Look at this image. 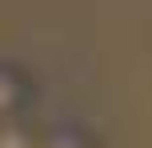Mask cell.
Instances as JSON below:
<instances>
[{
    "label": "cell",
    "mask_w": 152,
    "mask_h": 148,
    "mask_svg": "<svg viewBox=\"0 0 152 148\" xmlns=\"http://www.w3.org/2000/svg\"><path fill=\"white\" fill-rule=\"evenodd\" d=\"M0 148H40V136L24 120H0Z\"/></svg>",
    "instance_id": "obj_1"
},
{
    "label": "cell",
    "mask_w": 152,
    "mask_h": 148,
    "mask_svg": "<svg viewBox=\"0 0 152 148\" xmlns=\"http://www.w3.org/2000/svg\"><path fill=\"white\" fill-rule=\"evenodd\" d=\"M20 104H24V84L0 68V120H12L20 112Z\"/></svg>",
    "instance_id": "obj_2"
},
{
    "label": "cell",
    "mask_w": 152,
    "mask_h": 148,
    "mask_svg": "<svg viewBox=\"0 0 152 148\" xmlns=\"http://www.w3.org/2000/svg\"><path fill=\"white\" fill-rule=\"evenodd\" d=\"M40 148H84V140H80L76 132H68V128H60V132H52Z\"/></svg>",
    "instance_id": "obj_3"
}]
</instances>
